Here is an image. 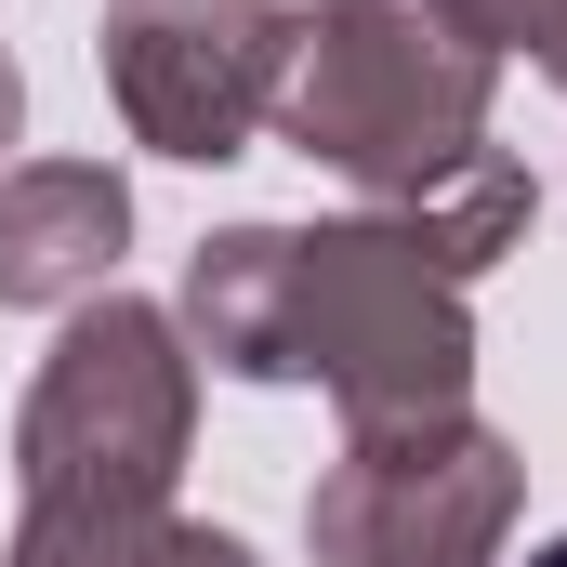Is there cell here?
Returning a JSON list of instances; mask_svg holds the SVG:
<instances>
[{
    "instance_id": "6da1fadb",
    "label": "cell",
    "mask_w": 567,
    "mask_h": 567,
    "mask_svg": "<svg viewBox=\"0 0 567 567\" xmlns=\"http://www.w3.org/2000/svg\"><path fill=\"white\" fill-rule=\"evenodd\" d=\"M528 567H567V542H542V555H528Z\"/></svg>"
}]
</instances>
